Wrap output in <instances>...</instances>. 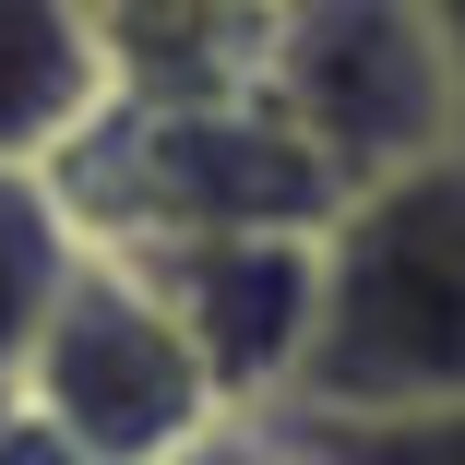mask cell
Returning a JSON list of instances; mask_svg holds the SVG:
<instances>
[{
  "instance_id": "6da1fadb",
  "label": "cell",
  "mask_w": 465,
  "mask_h": 465,
  "mask_svg": "<svg viewBox=\"0 0 465 465\" xmlns=\"http://www.w3.org/2000/svg\"><path fill=\"white\" fill-rule=\"evenodd\" d=\"M465 394V155H430L322 215L311 370L287 418H382Z\"/></svg>"
},
{
  "instance_id": "ba28073f",
  "label": "cell",
  "mask_w": 465,
  "mask_h": 465,
  "mask_svg": "<svg viewBox=\"0 0 465 465\" xmlns=\"http://www.w3.org/2000/svg\"><path fill=\"white\" fill-rule=\"evenodd\" d=\"M72 274H84V227L60 203V179L0 167V394H13V370L36 358V334H48Z\"/></svg>"
},
{
  "instance_id": "8fae6325",
  "label": "cell",
  "mask_w": 465,
  "mask_h": 465,
  "mask_svg": "<svg viewBox=\"0 0 465 465\" xmlns=\"http://www.w3.org/2000/svg\"><path fill=\"white\" fill-rule=\"evenodd\" d=\"M0 465H84V453H72L60 430H36V418H25L13 394H0Z\"/></svg>"
},
{
  "instance_id": "277c9868",
  "label": "cell",
  "mask_w": 465,
  "mask_h": 465,
  "mask_svg": "<svg viewBox=\"0 0 465 465\" xmlns=\"http://www.w3.org/2000/svg\"><path fill=\"white\" fill-rule=\"evenodd\" d=\"M13 406L36 430H60L84 465H167V453H192L227 418L203 358L179 346L167 299L120 251H84V274L60 287L48 334H36V358L13 370Z\"/></svg>"
},
{
  "instance_id": "4fadbf2b",
  "label": "cell",
  "mask_w": 465,
  "mask_h": 465,
  "mask_svg": "<svg viewBox=\"0 0 465 465\" xmlns=\"http://www.w3.org/2000/svg\"><path fill=\"white\" fill-rule=\"evenodd\" d=\"M72 13H84V25H96V13H108V0H72Z\"/></svg>"
},
{
  "instance_id": "3957f363",
  "label": "cell",
  "mask_w": 465,
  "mask_h": 465,
  "mask_svg": "<svg viewBox=\"0 0 465 465\" xmlns=\"http://www.w3.org/2000/svg\"><path fill=\"white\" fill-rule=\"evenodd\" d=\"M251 96L322 167L334 203L382 192L430 155H465V96L418 0H274Z\"/></svg>"
},
{
  "instance_id": "5b68a950",
  "label": "cell",
  "mask_w": 465,
  "mask_h": 465,
  "mask_svg": "<svg viewBox=\"0 0 465 465\" xmlns=\"http://www.w3.org/2000/svg\"><path fill=\"white\" fill-rule=\"evenodd\" d=\"M143 287L167 299L179 346L203 358L227 418H287L311 370V299H322V227H262V239H192L143 251Z\"/></svg>"
},
{
  "instance_id": "7a4b0ae2",
  "label": "cell",
  "mask_w": 465,
  "mask_h": 465,
  "mask_svg": "<svg viewBox=\"0 0 465 465\" xmlns=\"http://www.w3.org/2000/svg\"><path fill=\"white\" fill-rule=\"evenodd\" d=\"M60 203L84 227V251H192V239H262V227H322L334 192L322 167L274 132L262 96H215V108H108L60 155Z\"/></svg>"
},
{
  "instance_id": "7c38bea8",
  "label": "cell",
  "mask_w": 465,
  "mask_h": 465,
  "mask_svg": "<svg viewBox=\"0 0 465 465\" xmlns=\"http://www.w3.org/2000/svg\"><path fill=\"white\" fill-rule=\"evenodd\" d=\"M430 13V36H441V60H453V96H465V0H418Z\"/></svg>"
},
{
  "instance_id": "52a82bcc",
  "label": "cell",
  "mask_w": 465,
  "mask_h": 465,
  "mask_svg": "<svg viewBox=\"0 0 465 465\" xmlns=\"http://www.w3.org/2000/svg\"><path fill=\"white\" fill-rule=\"evenodd\" d=\"M108 120V48L72 0H0V167L60 179V155Z\"/></svg>"
},
{
  "instance_id": "9c48e42d",
  "label": "cell",
  "mask_w": 465,
  "mask_h": 465,
  "mask_svg": "<svg viewBox=\"0 0 465 465\" xmlns=\"http://www.w3.org/2000/svg\"><path fill=\"white\" fill-rule=\"evenodd\" d=\"M299 465H465V394L453 406H382V418H274Z\"/></svg>"
},
{
  "instance_id": "30bf717a",
  "label": "cell",
  "mask_w": 465,
  "mask_h": 465,
  "mask_svg": "<svg viewBox=\"0 0 465 465\" xmlns=\"http://www.w3.org/2000/svg\"><path fill=\"white\" fill-rule=\"evenodd\" d=\"M167 465H299V453H287V430H274V418H215L192 453H167Z\"/></svg>"
},
{
  "instance_id": "8992f818",
  "label": "cell",
  "mask_w": 465,
  "mask_h": 465,
  "mask_svg": "<svg viewBox=\"0 0 465 465\" xmlns=\"http://www.w3.org/2000/svg\"><path fill=\"white\" fill-rule=\"evenodd\" d=\"M262 13L274 0H108L96 13L108 108H215V96H251Z\"/></svg>"
}]
</instances>
